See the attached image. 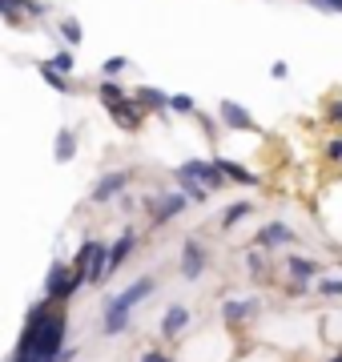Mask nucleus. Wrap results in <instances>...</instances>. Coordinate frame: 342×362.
Returning a JSON list of instances; mask_svg holds the SVG:
<instances>
[{
  "label": "nucleus",
  "mask_w": 342,
  "mask_h": 362,
  "mask_svg": "<svg viewBox=\"0 0 342 362\" xmlns=\"http://www.w3.org/2000/svg\"><path fill=\"white\" fill-rule=\"evenodd\" d=\"M65 334H69V318L65 314H53V298L45 294L40 302L28 306V322H25V330H20L16 354L65 362Z\"/></svg>",
  "instance_id": "nucleus-1"
},
{
  "label": "nucleus",
  "mask_w": 342,
  "mask_h": 362,
  "mask_svg": "<svg viewBox=\"0 0 342 362\" xmlns=\"http://www.w3.org/2000/svg\"><path fill=\"white\" fill-rule=\"evenodd\" d=\"M158 290V278H137V282H129L125 290H121L117 298H109L105 302V334L113 338V334H125L129 330V314H133V306L137 302H145V298Z\"/></svg>",
  "instance_id": "nucleus-2"
},
{
  "label": "nucleus",
  "mask_w": 342,
  "mask_h": 362,
  "mask_svg": "<svg viewBox=\"0 0 342 362\" xmlns=\"http://www.w3.org/2000/svg\"><path fill=\"white\" fill-rule=\"evenodd\" d=\"M81 286H89V278H85L77 266H65V262H53L49 274H45V294L53 298V302H69Z\"/></svg>",
  "instance_id": "nucleus-3"
},
{
  "label": "nucleus",
  "mask_w": 342,
  "mask_h": 362,
  "mask_svg": "<svg viewBox=\"0 0 342 362\" xmlns=\"http://www.w3.org/2000/svg\"><path fill=\"white\" fill-rule=\"evenodd\" d=\"M189 206V197L177 189V194H161V197H145V209L153 214V226H165V221H173L182 209Z\"/></svg>",
  "instance_id": "nucleus-4"
},
{
  "label": "nucleus",
  "mask_w": 342,
  "mask_h": 362,
  "mask_svg": "<svg viewBox=\"0 0 342 362\" xmlns=\"http://www.w3.org/2000/svg\"><path fill=\"white\" fill-rule=\"evenodd\" d=\"M173 173H189V177H198L201 185H210L213 194H218V189L225 185V173L218 169V161H213V157H210V161H206V157H194V161H185V165H177Z\"/></svg>",
  "instance_id": "nucleus-5"
},
{
  "label": "nucleus",
  "mask_w": 342,
  "mask_h": 362,
  "mask_svg": "<svg viewBox=\"0 0 342 362\" xmlns=\"http://www.w3.org/2000/svg\"><path fill=\"white\" fill-rule=\"evenodd\" d=\"M218 117H222L225 129H234V133H258V121L250 117V109H246V105H237V101H230V97H222Z\"/></svg>",
  "instance_id": "nucleus-6"
},
{
  "label": "nucleus",
  "mask_w": 342,
  "mask_h": 362,
  "mask_svg": "<svg viewBox=\"0 0 342 362\" xmlns=\"http://www.w3.org/2000/svg\"><path fill=\"white\" fill-rule=\"evenodd\" d=\"M125 189H129V173H125V169H113V173H105V177H97V185L89 189V202L105 206V202L121 197Z\"/></svg>",
  "instance_id": "nucleus-7"
},
{
  "label": "nucleus",
  "mask_w": 342,
  "mask_h": 362,
  "mask_svg": "<svg viewBox=\"0 0 342 362\" xmlns=\"http://www.w3.org/2000/svg\"><path fill=\"white\" fill-rule=\"evenodd\" d=\"M109 117H113V125L117 129H129V133H137L145 125V109L137 105V97H125V101H117L113 109H109Z\"/></svg>",
  "instance_id": "nucleus-8"
},
{
  "label": "nucleus",
  "mask_w": 342,
  "mask_h": 362,
  "mask_svg": "<svg viewBox=\"0 0 342 362\" xmlns=\"http://www.w3.org/2000/svg\"><path fill=\"white\" fill-rule=\"evenodd\" d=\"M201 274H206V246L194 242V238H185V246H182V278L185 282H198Z\"/></svg>",
  "instance_id": "nucleus-9"
},
{
  "label": "nucleus",
  "mask_w": 342,
  "mask_h": 362,
  "mask_svg": "<svg viewBox=\"0 0 342 362\" xmlns=\"http://www.w3.org/2000/svg\"><path fill=\"white\" fill-rule=\"evenodd\" d=\"M254 246H262V250H274V246H298V233L290 230V226H282V221H270V226H262V230H258Z\"/></svg>",
  "instance_id": "nucleus-10"
},
{
  "label": "nucleus",
  "mask_w": 342,
  "mask_h": 362,
  "mask_svg": "<svg viewBox=\"0 0 342 362\" xmlns=\"http://www.w3.org/2000/svg\"><path fill=\"white\" fill-rule=\"evenodd\" d=\"M0 13L8 25H20V16H45L49 4L45 0H0Z\"/></svg>",
  "instance_id": "nucleus-11"
},
{
  "label": "nucleus",
  "mask_w": 342,
  "mask_h": 362,
  "mask_svg": "<svg viewBox=\"0 0 342 362\" xmlns=\"http://www.w3.org/2000/svg\"><path fill=\"white\" fill-rule=\"evenodd\" d=\"M133 97H137V105H141L145 113H173V97H165L161 89H153V85H137L133 89Z\"/></svg>",
  "instance_id": "nucleus-12"
},
{
  "label": "nucleus",
  "mask_w": 342,
  "mask_h": 362,
  "mask_svg": "<svg viewBox=\"0 0 342 362\" xmlns=\"http://www.w3.org/2000/svg\"><path fill=\"white\" fill-rule=\"evenodd\" d=\"M254 314H262V302L258 298H225L222 302V318L225 322H246Z\"/></svg>",
  "instance_id": "nucleus-13"
},
{
  "label": "nucleus",
  "mask_w": 342,
  "mask_h": 362,
  "mask_svg": "<svg viewBox=\"0 0 342 362\" xmlns=\"http://www.w3.org/2000/svg\"><path fill=\"white\" fill-rule=\"evenodd\" d=\"M133 250H137V230H125V233L117 238V242L109 246V270L117 274V270H121V262L129 258Z\"/></svg>",
  "instance_id": "nucleus-14"
},
{
  "label": "nucleus",
  "mask_w": 342,
  "mask_h": 362,
  "mask_svg": "<svg viewBox=\"0 0 342 362\" xmlns=\"http://www.w3.org/2000/svg\"><path fill=\"white\" fill-rule=\"evenodd\" d=\"M189 322H194V314L185 310V306H170L165 318H161V338H177Z\"/></svg>",
  "instance_id": "nucleus-15"
},
{
  "label": "nucleus",
  "mask_w": 342,
  "mask_h": 362,
  "mask_svg": "<svg viewBox=\"0 0 342 362\" xmlns=\"http://www.w3.org/2000/svg\"><path fill=\"white\" fill-rule=\"evenodd\" d=\"M37 73L45 77V85H49L53 93H73V77H69V73H61L53 61H37Z\"/></svg>",
  "instance_id": "nucleus-16"
},
{
  "label": "nucleus",
  "mask_w": 342,
  "mask_h": 362,
  "mask_svg": "<svg viewBox=\"0 0 342 362\" xmlns=\"http://www.w3.org/2000/svg\"><path fill=\"white\" fill-rule=\"evenodd\" d=\"M77 157V133L73 129H57L53 137V161L57 165H65V161H73Z\"/></svg>",
  "instance_id": "nucleus-17"
},
{
  "label": "nucleus",
  "mask_w": 342,
  "mask_h": 362,
  "mask_svg": "<svg viewBox=\"0 0 342 362\" xmlns=\"http://www.w3.org/2000/svg\"><path fill=\"white\" fill-rule=\"evenodd\" d=\"M109 246H101L97 242V250H93V258H89V286H105V278H109Z\"/></svg>",
  "instance_id": "nucleus-18"
},
{
  "label": "nucleus",
  "mask_w": 342,
  "mask_h": 362,
  "mask_svg": "<svg viewBox=\"0 0 342 362\" xmlns=\"http://www.w3.org/2000/svg\"><path fill=\"white\" fill-rule=\"evenodd\" d=\"M173 177H177V185H182V194L189 197V202H198V206L201 202H210V194H213L210 185H201V181L189 177V173H173Z\"/></svg>",
  "instance_id": "nucleus-19"
},
{
  "label": "nucleus",
  "mask_w": 342,
  "mask_h": 362,
  "mask_svg": "<svg viewBox=\"0 0 342 362\" xmlns=\"http://www.w3.org/2000/svg\"><path fill=\"white\" fill-rule=\"evenodd\" d=\"M213 161H218V169H222L225 177L242 181V185H258V173H250L246 165H237V161H230V157H213Z\"/></svg>",
  "instance_id": "nucleus-20"
},
{
  "label": "nucleus",
  "mask_w": 342,
  "mask_h": 362,
  "mask_svg": "<svg viewBox=\"0 0 342 362\" xmlns=\"http://www.w3.org/2000/svg\"><path fill=\"white\" fill-rule=\"evenodd\" d=\"M97 97H101V105H105V109H113L117 101H125V97H129V89H125V85H117L113 77H105L101 85H97Z\"/></svg>",
  "instance_id": "nucleus-21"
},
{
  "label": "nucleus",
  "mask_w": 342,
  "mask_h": 362,
  "mask_svg": "<svg viewBox=\"0 0 342 362\" xmlns=\"http://www.w3.org/2000/svg\"><path fill=\"white\" fill-rule=\"evenodd\" d=\"M286 270L290 274H298V278H318L322 274V266L310 258H298V254H286Z\"/></svg>",
  "instance_id": "nucleus-22"
},
{
  "label": "nucleus",
  "mask_w": 342,
  "mask_h": 362,
  "mask_svg": "<svg viewBox=\"0 0 342 362\" xmlns=\"http://www.w3.org/2000/svg\"><path fill=\"white\" fill-rule=\"evenodd\" d=\"M246 214H254L250 202H234V206H225V209H222V218H218V221H222V230H234V226L246 218Z\"/></svg>",
  "instance_id": "nucleus-23"
},
{
  "label": "nucleus",
  "mask_w": 342,
  "mask_h": 362,
  "mask_svg": "<svg viewBox=\"0 0 342 362\" xmlns=\"http://www.w3.org/2000/svg\"><path fill=\"white\" fill-rule=\"evenodd\" d=\"M61 37H65V45H73V49H77L81 40H85V33H81V21H77V16H65V21H61Z\"/></svg>",
  "instance_id": "nucleus-24"
},
{
  "label": "nucleus",
  "mask_w": 342,
  "mask_h": 362,
  "mask_svg": "<svg viewBox=\"0 0 342 362\" xmlns=\"http://www.w3.org/2000/svg\"><path fill=\"white\" fill-rule=\"evenodd\" d=\"M49 61H53V65L61 69V73H69V77H73V69H77V57H73V45H65L61 52H53Z\"/></svg>",
  "instance_id": "nucleus-25"
},
{
  "label": "nucleus",
  "mask_w": 342,
  "mask_h": 362,
  "mask_svg": "<svg viewBox=\"0 0 342 362\" xmlns=\"http://www.w3.org/2000/svg\"><path fill=\"white\" fill-rule=\"evenodd\" d=\"M282 290H286V298H302V294H310L314 286H310V278H298V274H290V282H282Z\"/></svg>",
  "instance_id": "nucleus-26"
},
{
  "label": "nucleus",
  "mask_w": 342,
  "mask_h": 362,
  "mask_svg": "<svg viewBox=\"0 0 342 362\" xmlns=\"http://www.w3.org/2000/svg\"><path fill=\"white\" fill-rule=\"evenodd\" d=\"M173 113H198V105H194V97L189 93H173Z\"/></svg>",
  "instance_id": "nucleus-27"
},
{
  "label": "nucleus",
  "mask_w": 342,
  "mask_h": 362,
  "mask_svg": "<svg viewBox=\"0 0 342 362\" xmlns=\"http://www.w3.org/2000/svg\"><path fill=\"white\" fill-rule=\"evenodd\" d=\"M314 290L330 298H342V278H322V282H314Z\"/></svg>",
  "instance_id": "nucleus-28"
},
{
  "label": "nucleus",
  "mask_w": 342,
  "mask_h": 362,
  "mask_svg": "<svg viewBox=\"0 0 342 362\" xmlns=\"http://www.w3.org/2000/svg\"><path fill=\"white\" fill-rule=\"evenodd\" d=\"M246 266H250V274H266V254H262V246H254L250 254H246Z\"/></svg>",
  "instance_id": "nucleus-29"
},
{
  "label": "nucleus",
  "mask_w": 342,
  "mask_h": 362,
  "mask_svg": "<svg viewBox=\"0 0 342 362\" xmlns=\"http://www.w3.org/2000/svg\"><path fill=\"white\" fill-rule=\"evenodd\" d=\"M125 69H129V57H109L101 73H105V77H117V73H125Z\"/></svg>",
  "instance_id": "nucleus-30"
},
{
  "label": "nucleus",
  "mask_w": 342,
  "mask_h": 362,
  "mask_svg": "<svg viewBox=\"0 0 342 362\" xmlns=\"http://www.w3.org/2000/svg\"><path fill=\"white\" fill-rule=\"evenodd\" d=\"M322 157L338 165V161H342V137H334V141H326V149H322Z\"/></svg>",
  "instance_id": "nucleus-31"
},
{
  "label": "nucleus",
  "mask_w": 342,
  "mask_h": 362,
  "mask_svg": "<svg viewBox=\"0 0 342 362\" xmlns=\"http://www.w3.org/2000/svg\"><path fill=\"white\" fill-rule=\"evenodd\" d=\"M306 4L318 13H342V0H306Z\"/></svg>",
  "instance_id": "nucleus-32"
},
{
  "label": "nucleus",
  "mask_w": 342,
  "mask_h": 362,
  "mask_svg": "<svg viewBox=\"0 0 342 362\" xmlns=\"http://www.w3.org/2000/svg\"><path fill=\"white\" fill-rule=\"evenodd\" d=\"M326 121L342 129V101H330V105H326Z\"/></svg>",
  "instance_id": "nucleus-33"
},
{
  "label": "nucleus",
  "mask_w": 342,
  "mask_h": 362,
  "mask_svg": "<svg viewBox=\"0 0 342 362\" xmlns=\"http://www.w3.org/2000/svg\"><path fill=\"white\" fill-rule=\"evenodd\" d=\"M270 77H274V81H286V77H290V65H286V61H274V65H270Z\"/></svg>",
  "instance_id": "nucleus-34"
},
{
  "label": "nucleus",
  "mask_w": 342,
  "mask_h": 362,
  "mask_svg": "<svg viewBox=\"0 0 342 362\" xmlns=\"http://www.w3.org/2000/svg\"><path fill=\"white\" fill-rule=\"evenodd\" d=\"M141 362H173V358L165 354V350H145V354H141Z\"/></svg>",
  "instance_id": "nucleus-35"
},
{
  "label": "nucleus",
  "mask_w": 342,
  "mask_h": 362,
  "mask_svg": "<svg viewBox=\"0 0 342 362\" xmlns=\"http://www.w3.org/2000/svg\"><path fill=\"white\" fill-rule=\"evenodd\" d=\"M8 362H61V358H33V354H13Z\"/></svg>",
  "instance_id": "nucleus-36"
},
{
  "label": "nucleus",
  "mask_w": 342,
  "mask_h": 362,
  "mask_svg": "<svg viewBox=\"0 0 342 362\" xmlns=\"http://www.w3.org/2000/svg\"><path fill=\"white\" fill-rule=\"evenodd\" d=\"M330 362H342V350H338V354H334V358H330Z\"/></svg>",
  "instance_id": "nucleus-37"
}]
</instances>
